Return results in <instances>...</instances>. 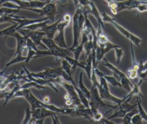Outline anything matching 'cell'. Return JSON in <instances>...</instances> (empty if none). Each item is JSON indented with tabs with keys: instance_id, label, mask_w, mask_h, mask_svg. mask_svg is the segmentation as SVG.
Segmentation results:
<instances>
[{
	"instance_id": "cell-25",
	"label": "cell",
	"mask_w": 147,
	"mask_h": 124,
	"mask_svg": "<svg viewBox=\"0 0 147 124\" xmlns=\"http://www.w3.org/2000/svg\"><path fill=\"white\" fill-rule=\"evenodd\" d=\"M30 90V88H24V89H20L18 91H17L13 96V98H20V97H23L27 101L29 99V92Z\"/></svg>"
},
{
	"instance_id": "cell-27",
	"label": "cell",
	"mask_w": 147,
	"mask_h": 124,
	"mask_svg": "<svg viewBox=\"0 0 147 124\" xmlns=\"http://www.w3.org/2000/svg\"><path fill=\"white\" fill-rule=\"evenodd\" d=\"M137 113H138V110L137 108L136 109V107L131 110L127 112L124 117L122 118V123L124 124H131V119L132 117Z\"/></svg>"
},
{
	"instance_id": "cell-21",
	"label": "cell",
	"mask_w": 147,
	"mask_h": 124,
	"mask_svg": "<svg viewBox=\"0 0 147 124\" xmlns=\"http://www.w3.org/2000/svg\"><path fill=\"white\" fill-rule=\"evenodd\" d=\"M49 22H50V21L49 20H45V21H44L36 22V23L25 26L22 28L27 29H29V30H40L43 27H44L45 26L48 25V24Z\"/></svg>"
},
{
	"instance_id": "cell-9",
	"label": "cell",
	"mask_w": 147,
	"mask_h": 124,
	"mask_svg": "<svg viewBox=\"0 0 147 124\" xmlns=\"http://www.w3.org/2000/svg\"><path fill=\"white\" fill-rule=\"evenodd\" d=\"M120 46L117 44L112 43L110 41L106 43H98V46L95 49V63L97 65L101 62L106 53H108L111 49H114L115 47Z\"/></svg>"
},
{
	"instance_id": "cell-11",
	"label": "cell",
	"mask_w": 147,
	"mask_h": 124,
	"mask_svg": "<svg viewBox=\"0 0 147 124\" xmlns=\"http://www.w3.org/2000/svg\"><path fill=\"white\" fill-rule=\"evenodd\" d=\"M82 13H86L87 14H92L94 16L97 21L98 25H100L103 29H105L104 22H103L101 17V15L96 7L95 3L93 1H91L90 5L86 7H83L82 9Z\"/></svg>"
},
{
	"instance_id": "cell-12",
	"label": "cell",
	"mask_w": 147,
	"mask_h": 124,
	"mask_svg": "<svg viewBox=\"0 0 147 124\" xmlns=\"http://www.w3.org/2000/svg\"><path fill=\"white\" fill-rule=\"evenodd\" d=\"M142 2V0H126L120 2L115 1L116 11L118 13L124 10H131L136 9L137 6Z\"/></svg>"
},
{
	"instance_id": "cell-44",
	"label": "cell",
	"mask_w": 147,
	"mask_h": 124,
	"mask_svg": "<svg viewBox=\"0 0 147 124\" xmlns=\"http://www.w3.org/2000/svg\"><path fill=\"white\" fill-rule=\"evenodd\" d=\"M2 75H3V74H1V71H0V76Z\"/></svg>"
},
{
	"instance_id": "cell-6",
	"label": "cell",
	"mask_w": 147,
	"mask_h": 124,
	"mask_svg": "<svg viewBox=\"0 0 147 124\" xmlns=\"http://www.w3.org/2000/svg\"><path fill=\"white\" fill-rule=\"evenodd\" d=\"M22 9L37 13L40 16H45L48 18L50 22H54L56 15L57 14L56 3L53 2L47 3L42 8L24 7Z\"/></svg>"
},
{
	"instance_id": "cell-19",
	"label": "cell",
	"mask_w": 147,
	"mask_h": 124,
	"mask_svg": "<svg viewBox=\"0 0 147 124\" xmlns=\"http://www.w3.org/2000/svg\"><path fill=\"white\" fill-rule=\"evenodd\" d=\"M18 23L16 22L15 24H13V25H12L11 26L0 30V37L3 36L5 37H6L9 36H11L14 32H17L18 29Z\"/></svg>"
},
{
	"instance_id": "cell-10",
	"label": "cell",
	"mask_w": 147,
	"mask_h": 124,
	"mask_svg": "<svg viewBox=\"0 0 147 124\" xmlns=\"http://www.w3.org/2000/svg\"><path fill=\"white\" fill-rule=\"evenodd\" d=\"M11 36L15 37L17 41V47L14 55L20 53L24 56H26L28 51V48L26 45L27 37L21 35L17 31L14 32Z\"/></svg>"
},
{
	"instance_id": "cell-37",
	"label": "cell",
	"mask_w": 147,
	"mask_h": 124,
	"mask_svg": "<svg viewBox=\"0 0 147 124\" xmlns=\"http://www.w3.org/2000/svg\"><path fill=\"white\" fill-rule=\"evenodd\" d=\"M52 118V122L53 124H60V122L59 120V117H58V114H53L51 116Z\"/></svg>"
},
{
	"instance_id": "cell-29",
	"label": "cell",
	"mask_w": 147,
	"mask_h": 124,
	"mask_svg": "<svg viewBox=\"0 0 147 124\" xmlns=\"http://www.w3.org/2000/svg\"><path fill=\"white\" fill-rule=\"evenodd\" d=\"M31 87H35L38 90H42L46 89V87L44 86H41L33 81L30 80L27 82L26 83L24 84L23 85L21 86L20 89H24V88H30Z\"/></svg>"
},
{
	"instance_id": "cell-3",
	"label": "cell",
	"mask_w": 147,
	"mask_h": 124,
	"mask_svg": "<svg viewBox=\"0 0 147 124\" xmlns=\"http://www.w3.org/2000/svg\"><path fill=\"white\" fill-rule=\"evenodd\" d=\"M82 10L76 9V10L72 17L73 42L72 46L69 48L72 49L79 45V40L84 24L85 18L82 13Z\"/></svg>"
},
{
	"instance_id": "cell-22",
	"label": "cell",
	"mask_w": 147,
	"mask_h": 124,
	"mask_svg": "<svg viewBox=\"0 0 147 124\" xmlns=\"http://www.w3.org/2000/svg\"><path fill=\"white\" fill-rule=\"evenodd\" d=\"M137 107L138 110V113L142 119L146 122H147V113L141 104V100L140 96H137Z\"/></svg>"
},
{
	"instance_id": "cell-33",
	"label": "cell",
	"mask_w": 147,
	"mask_h": 124,
	"mask_svg": "<svg viewBox=\"0 0 147 124\" xmlns=\"http://www.w3.org/2000/svg\"><path fill=\"white\" fill-rule=\"evenodd\" d=\"M142 119L138 113L134 114L131 119V123L132 124H141Z\"/></svg>"
},
{
	"instance_id": "cell-36",
	"label": "cell",
	"mask_w": 147,
	"mask_h": 124,
	"mask_svg": "<svg viewBox=\"0 0 147 124\" xmlns=\"http://www.w3.org/2000/svg\"><path fill=\"white\" fill-rule=\"evenodd\" d=\"M80 5L83 7H86L88 6L91 2V0H78Z\"/></svg>"
},
{
	"instance_id": "cell-20",
	"label": "cell",
	"mask_w": 147,
	"mask_h": 124,
	"mask_svg": "<svg viewBox=\"0 0 147 124\" xmlns=\"http://www.w3.org/2000/svg\"><path fill=\"white\" fill-rule=\"evenodd\" d=\"M83 71H80L79 73V85L78 87L80 89V90L83 93V94L86 96V98L88 99L90 102V90L84 86L83 83Z\"/></svg>"
},
{
	"instance_id": "cell-43",
	"label": "cell",
	"mask_w": 147,
	"mask_h": 124,
	"mask_svg": "<svg viewBox=\"0 0 147 124\" xmlns=\"http://www.w3.org/2000/svg\"><path fill=\"white\" fill-rule=\"evenodd\" d=\"M21 1H28V2H29V1H30L31 0H21Z\"/></svg>"
},
{
	"instance_id": "cell-13",
	"label": "cell",
	"mask_w": 147,
	"mask_h": 124,
	"mask_svg": "<svg viewBox=\"0 0 147 124\" xmlns=\"http://www.w3.org/2000/svg\"><path fill=\"white\" fill-rule=\"evenodd\" d=\"M53 114H58L56 113L49 110L44 107H39L32 110V118L36 119H41L44 121L45 118L47 117H51Z\"/></svg>"
},
{
	"instance_id": "cell-35",
	"label": "cell",
	"mask_w": 147,
	"mask_h": 124,
	"mask_svg": "<svg viewBox=\"0 0 147 124\" xmlns=\"http://www.w3.org/2000/svg\"><path fill=\"white\" fill-rule=\"evenodd\" d=\"M62 20L63 21H67V22H68L71 23V22L72 21V17L70 15V14L65 13V14H64L62 16Z\"/></svg>"
},
{
	"instance_id": "cell-2",
	"label": "cell",
	"mask_w": 147,
	"mask_h": 124,
	"mask_svg": "<svg viewBox=\"0 0 147 124\" xmlns=\"http://www.w3.org/2000/svg\"><path fill=\"white\" fill-rule=\"evenodd\" d=\"M57 83L58 86L64 88L67 92V95L65 96L66 100L65 103L67 105L71 106L72 107H80L84 106L81 103L74 86L72 84L68 83L61 77L58 78Z\"/></svg>"
},
{
	"instance_id": "cell-8",
	"label": "cell",
	"mask_w": 147,
	"mask_h": 124,
	"mask_svg": "<svg viewBox=\"0 0 147 124\" xmlns=\"http://www.w3.org/2000/svg\"><path fill=\"white\" fill-rule=\"evenodd\" d=\"M70 22L61 20L57 25V31L55 34L53 40L61 48H68L65 40L64 30L67 26H68Z\"/></svg>"
},
{
	"instance_id": "cell-40",
	"label": "cell",
	"mask_w": 147,
	"mask_h": 124,
	"mask_svg": "<svg viewBox=\"0 0 147 124\" xmlns=\"http://www.w3.org/2000/svg\"><path fill=\"white\" fill-rule=\"evenodd\" d=\"M67 0H57L56 1V4L59 3V4H64L67 2Z\"/></svg>"
},
{
	"instance_id": "cell-17",
	"label": "cell",
	"mask_w": 147,
	"mask_h": 124,
	"mask_svg": "<svg viewBox=\"0 0 147 124\" xmlns=\"http://www.w3.org/2000/svg\"><path fill=\"white\" fill-rule=\"evenodd\" d=\"M63 71V69L61 66L58 68L47 67L42 72L52 79H57L61 77Z\"/></svg>"
},
{
	"instance_id": "cell-7",
	"label": "cell",
	"mask_w": 147,
	"mask_h": 124,
	"mask_svg": "<svg viewBox=\"0 0 147 124\" xmlns=\"http://www.w3.org/2000/svg\"><path fill=\"white\" fill-rule=\"evenodd\" d=\"M90 99L89 104H92L97 108L98 110L100 108L110 109L114 104H108L103 102V100L100 98L99 92L96 86V84L92 83L91 88L90 90Z\"/></svg>"
},
{
	"instance_id": "cell-4",
	"label": "cell",
	"mask_w": 147,
	"mask_h": 124,
	"mask_svg": "<svg viewBox=\"0 0 147 124\" xmlns=\"http://www.w3.org/2000/svg\"><path fill=\"white\" fill-rule=\"evenodd\" d=\"M102 60H103V62L102 63V64L106 66L111 71L113 76H114L119 82H120L122 88L129 92L133 86L130 81V79H129V78L125 73H123L122 71L119 69L113 64L110 63L105 57H103Z\"/></svg>"
},
{
	"instance_id": "cell-23",
	"label": "cell",
	"mask_w": 147,
	"mask_h": 124,
	"mask_svg": "<svg viewBox=\"0 0 147 124\" xmlns=\"http://www.w3.org/2000/svg\"><path fill=\"white\" fill-rule=\"evenodd\" d=\"M89 105H90V108L92 115V119L95 122L98 123V121L102 117H103V115L100 112H99V110L97 108H96L95 106L90 104Z\"/></svg>"
},
{
	"instance_id": "cell-32",
	"label": "cell",
	"mask_w": 147,
	"mask_h": 124,
	"mask_svg": "<svg viewBox=\"0 0 147 124\" xmlns=\"http://www.w3.org/2000/svg\"><path fill=\"white\" fill-rule=\"evenodd\" d=\"M136 10H137L140 13L147 11V0H142V2L140 3L136 7Z\"/></svg>"
},
{
	"instance_id": "cell-1",
	"label": "cell",
	"mask_w": 147,
	"mask_h": 124,
	"mask_svg": "<svg viewBox=\"0 0 147 124\" xmlns=\"http://www.w3.org/2000/svg\"><path fill=\"white\" fill-rule=\"evenodd\" d=\"M102 20L103 22H108L111 24L121 34H122L125 37L128 39L130 42H132L137 47H140V44L142 42V40L137 36L136 35L133 34L128 30L125 29L124 27L119 24L115 20L114 18L109 15L105 11H102L101 14Z\"/></svg>"
},
{
	"instance_id": "cell-42",
	"label": "cell",
	"mask_w": 147,
	"mask_h": 124,
	"mask_svg": "<svg viewBox=\"0 0 147 124\" xmlns=\"http://www.w3.org/2000/svg\"><path fill=\"white\" fill-rule=\"evenodd\" d=\"M7 1H10V0H0V6H2L3 3Z\"/></svg>"
},
{
	"instance_id": "cell-30",
	"label": "cell",
	"mask_w": 147,
	"mask_h": 124,
	"mask_svg": "<svg viewBox=\"0 0 147 124\" xmlns=\"http://www.w3.org/2000/svg\"><path fill=\"white\" fill-rule=\"evenodd\" d=\"M114 50L115 51L116 62L117 64H119L121 63V61L124 54L123 49V48H121L120 46H118V47H115L114 49Z\"/></svg>"
},
{
	"instance_id": "cell-38",
	"label": "cell",
	"mask_w": 147,
	"mask_h": 124,
	"mask_svg": "<svg viewBox=\"0 0 147 124\" xmlns=\"http://www.w3.org/2000/svg\"><path fill=\"white\" fill-rule=\"evenodd\" d=\"M6 91H5L4 90L1 91L0 90V99L6 98Z\"/></svg>"
},
{
	"instance_id": "cell-18",
	"label": "cell",
	"mask_w": 147,
	"mask_h": 124,
	"mask_svg": "<svg viewBox=\"0 0 147 124\" xmlns=\"http://www.w3.org/2000/svg\"><path fill=\"white\" fill-rule=\"evenodd\" d=\"M26 60V56H24L22 54L20 53H18L16 55H14L13 57L12 58V59L8 62L7 63H6L5 65V68L3 69V71H1V74H3V72L6 70V69L10 65L14 64L16 63H20L22 61H25V60Z\"/></svg>"
},
{
	"instance_id": "cell-31",
	"label": "cell",
	"mask_w": 147,
	"mask_h": 124,
	"mask_svg": "<svg viewBox=\"0 0 147 124\" xmlns=\"http://www.w3.org/2000/svg\"><path fill=\"white\" fill-rule=\"evenodd\" d=\"M32 117V110L29 107H26L25 109V115L24 119H23L21 123L22 124H28L29 123L31 118Z\"/></svg>"
},
{
	"instance_id": "cell-24",
	"label": "cell",
	"mask_w": 147,
	"mask_h": 124,
	"mask_svg": "<svg viewBox=\"0 0 147 124\" xmlns=\"http://www.w3.org/2000/svg\"><path fill=\"white\" fill-rule=\"evenodd\" d=\"M29 103L31 106V110H33L35 108L41 107L40 104V100L38 99L33 94L31 91L29 92V99L28 101Z\"/></svg>"
},
{
	"instance_id": "cell-5",
	"label": "cell",
	"mask_w": 147,
	"mask_h": 124,
	"mask_svg": "<svg viewBox=\"0 0 147 124\" xmlns=\"http://www.w3.org/2000/svg\"><path fill=\"white\" fill-rule=\"evenodd\" d=\"M98 76L99 78V81L97 83L96 86L98 87L100 98L103 100L105 99L112 102L114 103L113 104L117 106H119L124 101L123 99L118 98L112 95L109 91L108 83L105 80V79L101 75H99Z\"/></svg>"
},
{
	"instance_id": "cell-16",
	"label": "cell",
	"mask_w": 147,
	"mask_h": 124,
	"mask_svg": "<svg viewBox=\"0 0 147 124\" xmlns=\"http://www.w3.org/2000/svg\"><path fill=\"white\" fill-rule=\"evenodd\" d=\"M49 20L48 17H45L42 18H39V19H28L26 17L24 18H14L13 21L16 22L18 23V29L20 28H22L25 26L36 23V22H41L44 21L45 20ZM17 29V30H18Z\"/></svg>"
},
{
	"instance_id": "cell-39",
	"label": "cell",
	"mask_w": 147,
	"mask_h": 124,
	"mask_svg": "<svg viewBox=\"0 0 147 124\" xmlns=\"http://www.w3.org/2000/svg\"><path fill=\"white\" fill-rule=\"evenodd\" d=\"M42 102H44V103H48V102H49V96H44L43 98V99H42Z\"/></svg>"
},
{
	"instance_id": "cell-14",
	"label": "cell",
	"mask_w": 147,
	"mask_h": 124,
	"mask_svg": "<svg viewBox=\"0 0 147 124\" xmlns=\"http://www.w3.org/2000/svg\"><path fill=\"white\" fill-rule=\"evenodd\" d=\"M92 69L95 71L96 76H99V75L102 76L105 79V80L107 81V82L108 83H109L113 87L122 88V84L120 83V82H119L114 76H108V75H106L105 73H104L102 72H101L100 71H99V69L97 68V66L96 67L92 66Z\"/></svg>"
},
{
	"instance_id": "cell-41",
	"label": "cell",
	"mask_w": 147,
	"mask_h": 124,
	"mask_svg": "<svg viewBox=\"0 0 147 124\" xmlns=\"http://www.w3.org/2000/svg\"><path fill=\"white\" fill-rule=\"evenodd\" d=\"M106 2V3H107V5L108 6H109L110 5H111V3H113V2H114V0H105Z\"/></svg>"
},
{
	"instance_id": "cell-34",
	"label": "cell",
	"mask_w": 147,
	"mask_h": 124,
	"mask_svg": "<svg viewBox=\"0 0 147 124\" xmlns=\"http://www.w3.org/2000/svg\"><path fill=\"white\" fill-rule=\"evenodd\" d=\"M98 123H102V124H114L115 123L111 121V119H109L107 118H105L102 117L98 122Z\"/></svg>"
},
{
	"instance_id": "cell-26",
	"label": "cell",
	"mask_w": 147,
	"mask_h": 124,
	"mask_svg": "<svg viewBox=\"0 0 147 124\" xmlns=\"http://www.w3.org/2000/svg\"><path fill=\"white\" fill-rule=\"evenodd\" d=\"M84 43L80 42V44H79V45L76 47L72 49H69L71 51V52L74 53V58L75 60H79L80 54L82 53V52L84 49Z\"/></svg>"
},
{
	"instance_id": "cell-15",
	"label": "cell",
	"mask_w": 147,
	"mask_h": 124,
	"mask_svg": "<svg viewBox=\"0 0 147 124\" xmlns=\"http://www.w3.org/2000/svg\"><path fill=\"white\" fill-rule=\"evenodd\" d=\"M62 20V17H61L57 21L53 22V24L48 25H47L40 30L42 31L45 33L47 37L49 38H53L55 34L57 31V25Z\"/></svg>"
},
{
	"instance_id": "cell-28",
	"label": "cell",
	"mask_w": 147,
	"mask_h": 124,
	"mask_svg": "<svg viewBox=\"0 0 147 124\" xmlns=\"http://www.w3.org/2000/svg\"><path fill=\"white\" fill-rule=\"evenodd\" d=\"M59 60L60 61L61 63V67H62L63 69L67 73H68L70 76L73 77L74 75L72 73V72H71L72 66L69 64V63L65 59H60Z\"/></svg>"
}]
</instances>
